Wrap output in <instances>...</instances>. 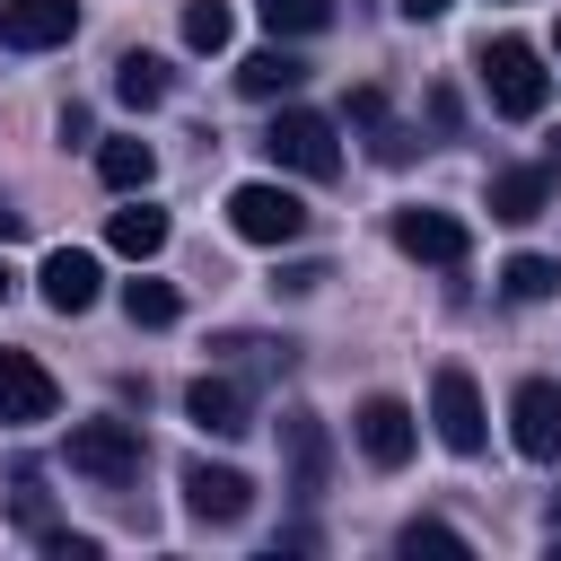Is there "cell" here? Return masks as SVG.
Returning a JSON list of instances; mask_svg holds the SVG:
<instances>
[{"label": "cell", "mask_w": 561, "mask_h": 561, "mask_svg": "<svg viewBox=\"0 0 561 561\" xmlns=\"http://www.w3.org/2000/svg\"><path fill=\"white\" fill-rule=\"evenodd\" d=\"M61 465L79 482H96V491H131L149 473V438H140V421H79L61 438Z\"/></svg>", "instance_id": "obj_1"}, {"label": "cell", "mask_w": 561, "mask_h": 561, "mask_svg": "<svg viewBox=\"0 0 561 561\" xmlns=\"http://www.w3.org/2000/svg\"><path fill=\"white\" fill-rule=\"evenodd\" d=\"M482 88H491V105H500L508 123H535L543 96H552V70H543V53H535L526 35H491V44H482Z\"/></svg>", "instance_id": "obj_2"}, {"label": "cell", "mask_w": 561, "mask_h": 561, "mask_svg": "<svg viewBox=\"0 0 561 561\" xmlns=\"http://www.w3.org/2000/svg\"><path fill=\"white\" fill-rule=\"evenodd\" d=\"M263 158L289 167V175H307V184H333V175H342V140H333V123L307 114V105H280V114L263 123Z\"/></svg>", "instance_id": "obj_3"}, {"label": "cell", "mask_w": 561, "mask_h": 561, "mask_svg": "<svg viewBox=\"0 0 561 561\" xmlns=\"http://www.w3.org/2000/svg\"><path fill=\"white\" fill-rule=\"evenodd\" d=\"M307 219H316V210H307L289 184H237V193H228V228H237L245 245H298Z\"/></svg>", "instance_id": "obj_4"}, {"label": "cell", "mask_w": 561, "mask_h": 561, "mask_svg": "<svg viewBox=\"0 0 561 561\" xmlns=\"http://www.w3.org/2000/svg\"><path fill=\"white\" fill-rule=\"evenodd\" d=\"M430 421H438V447L447 456H482L491 447V421H482V394L465 368H438L430 377Z\"/></svg>", "instance_id": "obj_5"}, {"label": "cell", "mask_w": 561, "mask_h": 561, "mask_svg": "<svg viewBox=\"0 0 561 561\" xmlns=\"http://www.w3.org/2000/svg\"><path fill=\"white\" fill-rule=\"evenodd\" d=\"M280 473H289L298 500H324V482H333V438H324V421L307 403L280 412Z\"/></svg>", "instance_id": "obj_6"}, {"label": "cell", "mask_w": 561, "mask_h": 561, "mask_svg": "<svg viewBox=\"0 0 561 561\" xmlns=\"http://www.w3.org/2000/svg\"><path fill=\"white\" fill-rule=\"evenodd\" d=\"M508 438L526 465H561V386L552 377H526L508 394Z\"/></svg>", "instance_id": "obj_7"}, {"label": "cell", "mask_w": 561, "mask_h": 561, "mask_svg": "<svg viewBox=\"0 0 561 561\" xmlns=\"http://www.w3.org/2000/svg\"><path fill=\"white\" fill-rule=\"evenodd\" d=\"M351 430H359V456H368L377 473L412 465V447H421V421H412V403H403V394H368Z\"/></svg>", "instance_id": "obj_8"}, {"label": "cell", "mask_w": 561, "mask_h": 561, "mask_svg": "<svg viewBox=\"0 0 561 561\" xmlns=\"http://www.w3.org/2000/svg\"><path fill=\"white\" fill-rule=\"evenodd\" d=\"M184 508H193L202 526H245V508H254V482H245L237 465H210V456H193V465H184Z\"/></svg>", "instance_id": "obj_9"}, {"label": "cell", "mask_w": 561, "mask_h": 561, "mask_svg": "<svg viewBox=\"0 0 561 561\" xmlns=\"http://www.w3.org/2000/svg\"><path fill=\"white\" fill-rule=\"evenodd\" d=\"M79 35V0H0V53H53Z\"/></svg>", "instance_id": "obj_10"}, {"label": "cell", "mask_w": 561, "mask_h": 561, "mask_svg": "<svg viewBox=\"0 0 561 561\" xmlns=\"http://www.w3.org/2000/svg\"><path fill=\"white\" fill-rule=\"evenodd\" d=\"M394 245H403L412 263H438V272H456V263L473 254V237H465L456 210H394Z\"/></svg>", "instance_id": "obj_11"}, {"label": "cell", "mask_w": 561, "mask_h": 561, "mask_svg": "<svg viewBox=\"0 0 561 561\" xmlns=\"http://www.w3.org/2000/svg\"><path fill=\"white\" fill-rule=\"evenodd\" d=\"M61 412V386L35 351H0V421H53Z\"/></svg>", "instance_id": "obj_12"}, {"label": "cell", "mask_w": 561, "mask_h": 561, "mask_svg": "<svg viewBox=\"0 0 561 561\" xmlns=\"http://www.w3.org/2000/svg\"><path fill=\"white\" fill-rule=\"evenodd\" d=\"M96 289H105V263H96L88 245H53V254H44V307H53V316H88Z\"/></svg>", "instance_id": "obj_13"}, {"label": "cell", "mask_w": 561, "mask_h": 561, "mask_svg": "<svg viewBox=\"0 0 561 561\" xmlns=\"http://www.w3.org/2000/svg\"><path fill=\"white\" fill-rule=\"evenodd\" d=\"M184 421L210 430V438H245V430H254V394H245L237 377H193V386H184Z\"/></svg>", "instance_id": "obj_14"}, {"label": "cell", "mask_w": 561, "mask_h": 561, "mask_svg": "<svg viewBox=\"0 0 561 561\" xmlns=\"http://www.w3.org/2000/svg\"><path fill=\"white\" fill-rule=\"evenodd\" d=\"M298 88H307V61H298L289 44H263V53H245V61H237V96H254V105L298 96Z\"/></svg>", "instance_id": "obj_15"}, {"label": "cell", "mask_w": 561, "mask_h": 561, "mask_svg": "<svg viewBox=\"0 0 561 561\" xmlns=\"http://www.w3.org/2000/svg\"><path fill=\"white\" fill-rule=\"evenodd\" d=\"M543 210H552V167H500V175H491V219L526 228V219H543Z\"/></svg>", "instance_id": "obj_16"}, {"label": "cell", "mask_w": 561, "mask_h": 561, "mask_svg": "<svg viewBox=\"0 0 561 561\" xmlns=\"http://www.w3.org/2000/svg\"><path fill=\"white\" fill-rule=\"evenodd\" d=\"M114 96H123L131 114H149V105L175 96V70H167L158 53H123V61H114Z\"/></svg>", "instance_id": "obj_17"}, {"label": "cell", "mask_w": 561, "mask_h": 561, "mask_svg": "<svg viewBox=\"0 0 561 561\" xmlns=\"http://www.w3.org/2000/svg\"><path fill=\"white\" fill-rule=\"evenodd\" d=\"M96 175H105L114 193H149V175H158V149H149V140H131V131H114V140L96 149Z\"/></svg>", "instance_id": "obj_18"}, {"label": "cell", "mask_w": 561, "mask_h": 561, "mask_svg": "<svg viewBox=\"0 0 561 561\" xmlns=\"http://www.w3.org/2000/svg\"><path fill=\"white\" fill-rule=\"evenodd\" d=\"M105 245H114V254H131V263H149V254L167 245V210H149V202L114 210V219H105Z\"/></svg>", "instance_id": "obj_19"}, {"label": "cell", "mask_w": 561, "mask_h": 561, "mask_svg": "<svg viewBox=\"0 0 561 561\" xmlns=\"http://www.w3.org/2000/svg\"><path fill=\"white\" fill-rule=\"evenodd\" d=\"M500 289H508L517 307H535V298L561 289V263H552V254H508V263H500Z\"/></svg>", "instance_id": "obj_20"}, {"label": "cell", "mask_w": 561, "mask_h": 561, "mask_svg": "<svg viewBox=\"0 0 561 561\" xmlns=\"http://www.w3.org/2000/svg\"><path fill=\"white\" fill-rule=\"evenodd\" d=\"M123 316L158 333V324H175V316H184V298H175V280H123Z\"/></svg>", "instance_id": "obj_21"}, {"label": "cell", "mask_w": 561, "mask_h": 561, "mask_svg": "<svg viewBox=\"0 0 561 561\" xmlns=\"http://www.w3.org/2000/svg\"><path fill=\"white\" fill-rule=\"evenodd\" d=\"M228 35H237V9L228 0H184V44L193 53H228Z\"/></svg>", "instance_id": "obj_22"}, {"label": "cell", "mask_w": 561, "mask_h": 561, "mask_svg": "<svg viewBox=\"0 0 561 561\" xmlns=\"http://www.w3.org/2000/svg\"><path fill=\"white\" fill-rule=\"evenodd\" d=\"M333 18V0H263V26L272 35H316Z\"/></svg>", "instance_id": "obj_23"}, {"label": "cell", "mask_w": 561, "mask_h": 561, "mask_svg": "<svg viewBox=\"0 0 561 561\" xmlns=\"http://www.w3.org/2000/svg\"><path fill=\"white\" fill-rule=\"evenodd\" d=\"M210 351H228V359H245V368H289V342H272V333H219Z\"/></svg>", "instance_id": "obj_24"}, {"label": "cell", "mask_w": 561, "mask_h": 561, "mask_svg": "<svg viewBox=\"0 0 561 561\" xmlns=\"http://www.w3.org/2000/svg\"><path fill=\"white\" fill-rule=\"evenodd\" d=\"M394 552H473V543H465L447 517H412V526L394 535Z\"/></svg>", "instance_id": "obj_25"}, {"label": "cell", "mask_w": 561, "mask_h": 561, "mask_svg": "<svg viewBox=\"0 0 561 561\" xmlns=\"http://www.w3.org/2000/svg\"><path fill=\"white\" fill-rule=\"evenodd\" d=\"M18 526H26V535L53 526V517H44V473H35V465H18Z\"/></svg>", "instance_id": "obj_26"}, {"label": "cell", "mask_w": 561, "mask_h": 561, "mask_svg": "<svg viewBox=\"0 0 561 561\" xmlns=\"http://www.w3.org/2000/svg\"><path fill=\"white\" fill-rule=\"evenodd\" d=\"M368 131H377V140H368V149H377V167H403V158L421 149V140L403 131V123H368Z\"/></svg>", "instance_id": "obj_27"}, {"label": "cell", "mask_w": 561, "mask_h": 561, "mask_svg": "<svg viewBox=\"0 0 561 561\" xmlns=\"http://www.w3.org/2000/svg\"><path fill=\"white\" fill-rule=\"evenodd\" d=\"M35 543H44L53 561H96V535H70V526H44Z\"/></svg>", "instance_id": "obj_28"}, {"label": "cell", "mask_w": 561, "mask_h": 561, "mask_svg": "<svg viewBox=\"0 0 561 561\" xmlns=\"http://www.w3.org/2000/svg\"><path fill=\"white\" fill-rule=\"evenodd\" d=\"M351 123H359V131L386 123V88H351Z\"/></svg>", "instance_id": "obj_29"}, {"label": "cell", "mask_w": 561, "mask_h": 561, "mask_svg": "<svg viewBox=\"0 0 561 561\" xmlns=\"http://www.w3.org/2000/svg\"><path fill=\"white\" fill-rule=\"evenodd\" d=\"M18 237H26V210H9V202H0V245H18Z\"/></svg>", "instance_id": "obj_30"}, {"label": "cell", "mask_w": 561, "mask_h": 561, "mask_svg": "<svg viewBox=\"0 0 561 561\" xmlns=\"http://www.w3.org/2000/svg\"><path fill=\"white\" fill-rule=\"evenodd\" d=\"M403 18H447V0H394Z\"/></svg>", "instance_id": "obj_31"}, {"label": "cell", "mask_w": 561, "mask_h": 561, "mask_svg": "<svg viewBox=\"0 0 561 561\" xmlns=\"http://www.w3.org/2000/svg\"><path fill=\"white\" fill-rule=\"evenodd\" d=\"M543 167H552V175H561V131H552V140H543Z\"/></svg>", "instance_id": "obj_32"}, {"label": "cell", "mask_w": 561, "mask_h": 561, "mask_svg": "<svg viewBox=\"0 0 561 561\" xmlns=\"http://www.w3.org/2000/svg\"><path fill=\"white\" fill-rule=\"evenodd\" d=\"M552 535H561V500H552Z\"/></svg>", "instance_id": "obj_33"}, {"label": "cell", "mask_w": 561, "mask_h": 561, "mask_svg": "<svg viewBox=\"0 0 561 561\" xmlns=\"http://www.w3.org/2000/svg\"><path fill=\"white\" fill-rule=\"evenodd\" d=\"M0 298H9V272H0Z\"/></svg>", "instance_id": "obj_34"}]
</instances>
